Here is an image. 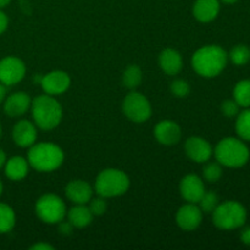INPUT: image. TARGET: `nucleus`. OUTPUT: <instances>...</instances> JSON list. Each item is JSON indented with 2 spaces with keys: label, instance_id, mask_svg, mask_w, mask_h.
Listing matches in <instances>:
<instances>
[{
  "label": "nucleus",
  "instance_id": "f257e3e1",
  "mask_svg": "<svg viewBox=\"0 0 250 250\" xmlns=\"http://www.w3.org/2000/svg\"><path fill=\"white\" fill-rule=\"evenodd\" d=\"M229 61L226 50L219 45H205L192 56V67L199 76L214 78L225 70Z\"/></svg>",
  "mask_w": 250,
  "mask_h": 250
},
{
  "label": "nucleus",
  "instance_id": "f03ea898",
  "mask_svg": "<svg viewBox=\"0 0 250 250\" xmlns=\"http://www.w3.org/2000/svg\"><path fill=\"white\" fill-rule=\"evenodd\" d=\"M31 110L34 125L44 131L56 128L62 120V106L53 95L43 94L32 99Z\"/></svg>",
  "mask_w": 250,
  "mask_h": 250
},
{
  "label": "nucleus",
  "instance_id": "7ed1b4c3",
  "mask_svg": "<svg viewBox=\"0 0 250 250\" xmlns=\"http://www.w3.org/2000/svg\"><path fill=\"white\" fill-rule=\"evenodd\" d=\"M27 160L31 167L39 172H51L62 165L65 160V154L62 149L51 142L34 143L29 146Z\"/></svg>",
  "mask_w": 250,
  "mask_h": 250
},
{
  "label": "nucleus",
  "instance_id": "20e7f679",
  "mask_svg": "<svg viewBox=\"0 0 250 250\" xmlns=\"http://www.w3.org/2000/svg\"><path fill=\"white\" fill-rule=\"evenodd\" d=\"M216 161L222 166L238 168L249 161L250 151L243 139L227 137L221 139L214 149Z\"/></svg>",
  "mask_w": 250,
  "mask_h": 250
},
{
  "label": "nucleus",
  "instance_id": "39448f33",
  "mask_svg": "<svg viewBox=\"0 0 250 250\" xmlns=\"http://www.w3.org/2000/svg\"><path fill=\"white\" fill-rule=\"evenodd\" d=\"M128 188V176L119 168H105L100 171L94 185L95 193L105 199L124 195Z\"/></svg>",
  "mask_w": 250,
  "mask_h": 250
},
{
  "label": "nucleus",
  "instance_id": "423d86ee",
  "mask_svg": "<svg viewBox=\"0 0 250 250\" xmlns=\"http://www.w3.org/2000/svg\"><path fill=\"white\" fill-rule=\"evenodd\" d=\"M247 221V210L236 200H227L216 207L212 212V222L224 231L241 229Z\"/></svg>",
  "mask_w": 250,
  "mask_h": 250
},
{
  "label": "nucleus",
  "instance_id": "0eeeda50",
  "mask_svg": "<svg viewBox=\"0 0 250 250\" xmlns=\"http://www.w3.org/2000/svg\"><path fill=\"white\" fill-rule=\"evenodd\" d=\"M34 211H36L37 217L44 224L56 225L65 219L67 210H66V204L59 195L44 194L39 198L34 205Z\"/></svg>",
  "mask_w": 250,
  "mask_h": 250
},
{
  "label": "nucleus",
  "instance_id": "6e6552de",
  "mask_svg": "<svg viewBox=\"0 0 250 250\" xmlns=\"http://www.w3.org/2000/svg\"><path fill=\"white\" fill-rule=\"evenodd\" d=\"M151 111L153 110H151V104L148 98L136 90L128 93L122 102L124 115L136 124L148 121L151 116Z\"/></svg>",
  "mask_w": 250,
  "mask_h": 250
},
{
  "label": "nucleus",
  "instance_id": "1a4fd4ad",
  "mask_svg": "<svg viewBox=\"0 0 250 250\" xmlns=\"http://www.w3.org/2000/svg\"><path fill=\"white\" fill-rule=\"evenodd\" d=\"M26 76V65L16 56H5L0 60V82L6 87L21 82Z\"/></svg>",
  "mask_w": 250,
  "mask_h": 250
},
{
  "label": "nucleus",
  "instance_id": "9d476101",
  "mask_svg": "<svg viewBox=\"0 0 250 250\" xmlns=\"http://www.w3.org/2000/svg\"><path fill=\"white\" fill-rule=\"evenodd\" d=\"M41 85L45 94L55 97V95L63 94L70 88L71 78L65 71L55 70L42 77Z\"/></svg>",
  "mask_w": 250,
  "mask_h": 250
},
{
  "label": "nucleus",
  "instance_id": "9b49d317",
  "mask_svg": "<svg viewBox=\"0 0 250 250\" xmlns=\"http://www.w3.org/2000/svg\"><path fill=\"white\" fill-rule=\"evenodd\" d=\"M202 221L203 211L198 207V204H194V203H187L182 205L176 214V222L183 231H194L200 226Z\"/></svg>",
  "mask_w": 250,
  "mask_h": 250
},
{
  "label": "nucleus",
  "instance_id": "f8f14e48",
  "mask_svg": "<svg viewBox=\"0 0 250 250\" xmlns=\"http://www.w3.org/2000/svg\"><path fill=\"white\" fill-rule=\"evenodd\" d=\"M185 150L190 160L199 164L208 163L214 154L211 144L202 137H189L185 143Z\"/></svg>",
  "mask_w": 250,
  "mask_h": 250
},
{
  "label": "nucleus",
  "instance_id": "ddd939ff",
  "mask_svg": "<svg viewBox=\"0 0 250 250\" xmlns=\"http://www.w3.org/2000/svg\"><path fill=\"white\" fill-rule=\"evenodd\" d=\"M181 197L187 203L198 204L200 198L205 193V186L202 178L195 173H189L185 176L180 182Z\"/></svg>",
  "mask_w": 250,
  "mask_h": 250
},
{
  "label": "nucleus",
  "instance_id": "4468645a",
  "mask_svg": "<svg viewBox=\"0 0 250 250\" xmlns=\"http://www.w3.org/2000/svg\"><path fill=\"white\" fill-rule=\"evenodd\" d=\"M154 136L160 144L166 146H176L181 141L182 129L172 120H163L154 128Z\"/></svg>",
  "mask_w": 250,
  "mask_h": 250
},
{
  "label": "nucleus",
  "instance_id": "2eb2a0df",
  "mask_svg": "<svg viewBox=\"0 0 250 250\" xmlns=\"http://www.w3.org/2000/svg\"><path fill=\"white\" fill-rule=\"evenodd\" d=\"M12 141L20 148H29L37 141V126L28 120H21L12 128Z\"/></svg>",
  "mask_w": 250,
  "mask_h": 250
},
{
  "label": "nucleus",
  "instance_id": "dca6fc26",
  "mask_svg": "<svg viewBox=\"0 0 250 250\" xmlns=\"http://www.w3.org/2000/svg\"><path fill=\"white\" fill-rule=\"evenodd\" d=\"M32 99L27 93L16 92L4 100V111L10 117L23 116L31 109Z\"/></svg>",
  "mask_w": 250,
  "mask_h": 250
},
{
  "label": "nucleus",
  "instance_id": "f3484780",
  "mask_svg": "<svg viewBox=\"0 0 250 250\" xmlns=\"http://www.w3.org/2000/svg\"><path fill=\"white\" fill-rule=\"evenodd\" d=\"M66 197L73 204H88L93 198V188L87 181L72 180L65 188Z\"/></svg>",
  "mask_w": 250,
  "mask_h": 250
},
{
  "label": "nucleus",
  "instance_id": "a211bd4d",
  "mask_svg": "<svg viewBox=\"0 0 250 250\" xmlns=\"http://www.w3.org/2000/svg\"><path fill=\"white\" fill-rule=\"evenodd\" d=\"M159 66L166 75L176 76L183 67L182 56L176 49H164L159 55Z\"/></svg>",
  "mask_w": 250,
  "mask_h": 250
},
{
  "label": "nucleus",
  "instance_id": "6ab92c4d",
  "mask_svg": "<svg viewBox=\"0 0 250 250\" xmlns=\"http://www.w3.org/2000/svg\"><path fill=\"white\" fill-rule=\"evenodd\" d=\"M220 0H197L193 5V15L203 23L211 22L219 16Z\"/></svg>",
  "mask_w": 250,
  "mask_h": 250
},
{
  "label": "nucleus",
  "instance_id": "aec40b11",
  "mask_svg": "<svg viewBox=\"0 0 250 250\" xmlns=\"http://www.w3.org/2000/svg\"><path fill=\"white\" fill-rule=\"evenodd\" d=\"M5 175L11 181H21L29 172V164L23 156H12L4 165Z\"/></svg>",
  "mask_w": 250,
  "mask_h": 250
},
{
  "label": "nucleus",
  "instance_id": "412c9836",
  "mask_svg": "<svg viewBox=\"0 0 250 250\" xmlns=\"http://www.w3.org/2000/svg\"><path fill=\"white\" fill-rule=\"evenodd\" d=\"M94 215L85 204H76L67 212V219L75 229H84L89 226L93 221Z\"/></svg>",
  "mask_w": 250,
  "mask_h": 250
},
{
  "label": "nucleus",
  "instance_id": "4be33fe9",
  "mask_svg": "<svg viewBox=\"0 0 250 250\" xmlns=\"http://www.w3.org/2000/svg\"><path fill=\"white\" fill-rule=\"evenodd\" d=\"M143 72L138 65H129L122 73V84L128 89H136L141 85Z\"/></svg>",
  "mask_w": 250,
  "mask_h": 250
},
{
  "label": "nucleus",
  "instance_id": "5701e85b",
  "mask_svg": "<svg viewBox=\"0 0 250 250\" xmlns=\"http://www.w3.org/2000/svg\"><path fill=\"white\" fill-rule=\"evenodd\" d=\"M16 224L14 209L5 203H0V234L9 233Z\"/></svg>",
  "mask_w": 250,
  "mask_h": 250
},
{
  "label": "nucleus",
  "instance_id": "b1692460",
  "mask_svg": "<svg viewBox=\"0 0 250 250\" xmlns=\"http://www.w3.org/2000/svg\"><path fill=\"white\" fill-rule=\"evenodd\" d=\"M233 99L242 107H250V80H242L234 85Z\"/></svg>",
  "mask_w": 250,
  "mask_h": 250
},
{
  "label": "nucleus",
  "instance_id": "393cba45",
  "mask_svg": "<svg viewBox=\"0 0 250 250\" xmlns=\"http://www.w3.org/2000/svg\"><path fill=\"white\" fill-rule=\"evenodd\" d=\"M236 132L243 141H250V107L237 115Z\"/></svg>",
  "mask_w": 250,
  "mask_h": 250
},
{
  "label": "nucleus",
  "instance_id": "a878e982",
  "mask_svg": "<svg viewBox=\"0 0 250 250\" xmlns=\"http://www.w3.org/2000/svg\"><path fill=\"white\" fill-rule=\"evenodd\" d=\"M229 58L234 65L244 66L250 61V48L244 44H238L229 51Z\"/></svg>",
  "mask_w": 250,
  "mask_h": 250
},
{
  "label": "nucleus",
  "instance_id": "bb28decb",
  "mask_svg": "<svg viewBox=\"0 0 250 250\" xmlns=\"http://www.w3.org/2000/svg\"><path fill=\"white\" fill-rule=\"evenodd\" d=\"M219 200V195L216 194L212 190H209L203 194V197L200 198V200L198 202V207L200 208V210L203 211V214H212L214 210L216 209L217 205L220 204Z\"/></svg>",
  "mask_w": 250,
  "mask_h": 250
},
{
  "label": "nucleus",
  "instance_id": "cd10ccee",
  "mask_svg": "<svg viewBox=\"0 0 250 250\" xmlns=\"http://www.w3.org/2000/svg\"><path fill=\"white\" fill-rule=\"evenodd\" d=\"M203 177L210 183H215L222 177V165L216 163H209L203 168Z\"/></svg>",
  "mask_w": 250,
  "mask_h": 250
},
{
  "label": "nucleus",
  "instance_id": "c85d7f7f",
  "mask_svg": "<svg viewBox=\"0 0 250 250\" xmlns=\"http://www.w3.org/2000/svg\"><path fill=\"white\" fill-rule=\"evenodd\" d=\"M171 93L177 98H186L190 93V85L186 80H175L170 85Z\"/></svg>",
  "mask_w": 250,
  "mask_h": 250
},
{
  "label": "nucleus",
  "instance_id": "c756f323",
  "mask_svg": "<svg viewBox=\"0 0 250 250\" xmlns=\"http://www.w3.org/2000/svg\"><path fill=\"white\" fill-rule=\"evenodd\" d=\"M221 112L224 116L232 119L239 114V105L234 99H226L221 103Z\"/></svg>",
  "mask_w": 250,
  "mask_h": 250
},
{
  "label": "nucleus",
  "instance_id": "7c9ffc66",
  "mask_svg": "<svg viewBox=\"0 0 250 250\" xmlns=\"http://www.w3.org/2000/svg\"><path fill=\"white\" fill-rule=\"evenodd\" d=\"M88 208H89L94 216H100V215H103L106 211V200H105V198L100 197V195L98 198H92L89 200V207Z\"/></svg>",
  "mask_w": 250,
  "mask_h": 250
},
{
  "label": "nucleus",
  "instance_id": "2f4dec72",
  "mask_svg": "<svg viewBox=\"0 0 250 250\" xmlns=\"http://www.w3.org/2000/svg\"><path fill=\"white\" fill-rule=\"evenodd\" d=\"M59 232H60L61 234H63V236H70V234H72L73 232V229L75 227L71 225L70 221H61L59 222Z\"/></svg>",
  "mask_w": 250,
  "mask_h": 250
},
{
  "label": "nucleus",
  "instance_id": "473e14b6",
  "mask_svg": "<svg viewBox=\"0 0 250 250\" xmlns=\"http://www.w3.org/2000/svg\"><path fill=\"white\" fill-rule=\"evenodd\" d=\"M7 26H9V17L6 16V14H5L1 9H0V34H2L6 31Z\"/></svg>",
  "mask_w": 250,
  "mask_h": 250
},
{
  "label": "nucleus",
  "instance_id": "72a5a7b5",
  "mask_svg": "<svg viewBox=\"0 0 250 250\" xmlns=\"http://www.w3.org/2000/svg\"><path fill=\"white\" fill-rule=\"evenodd\" d=\"M241 241L242 243L250 247V227H246L241 232Z\"/></svg>",
  "mask_w": 250,
  "mask_h": 250
},
{
  "label": "nucleus",
  "instance_id": "f704fd0d",
  "mask_svg": "<svg viewBox=\"0 0 250 250\" xmlns=\"http://www.w3.org/2000/svg\"><path fill=\"white\" fill-rule=\"evenodd\" d=\"M31 250H54V247L50 246L49 243H44V242H38V243L33 244L29 247Z\"/></svg>",
  "mask_w": 250,
  "mask_h": 250
},
{
  "label": "nucleus",
  "instance_id": "c9c22d12",
  "mask_svg": "<svg viewBox=\"0 0 250 250\" xmlns=\"http://www.w3.org/2000/svg\"><path fill=\"white\" fill-rule=\"evenodd\" d=\"M6 94H7L6 85L2 84V83L0 82V104H1V103H4V100L6 99Z\"/></svg>",
  "mask_w": 250,
  "mask_h": 250
},
{
  "label": "nucleus",
  "instance_id": "e433bc0d",
  "mask_svg": "<svg viewBox=\"0 0 250 250\" xmlns=\"http://www.w3.org/2000/svg\"><path fill=\"white\" fill-rule=\"evenodd\" d=\"M5 163H6V154H5V151L0 148V168L5 165Z\"/></svg>",
  "mask_w": 250,
  "mask_h": 250
},
{
  "label": "nucleus",
  "instance_id": "4c0bfd02",
  "mask_svg": "<svg viewBox=\"0 0 250 250\" xmlns=\"http://www.w3.org/2000/svg\"><path fill=\"white\" fill-rule=\"evenodd\" d=\"M10 1H11V0H0V9L7 6V5L10 4Z\"/></svg>",
  "mask_w": 250,
  "mask_h": 250
},
{
  "label": "nucleus",
  "instance_id": "58836bf2",
  "mask_svg": "<svg viewBox=\"0 0 250 250\" xmlns=\"http://www.w3.org/2000/svg\"><path fill=\"white\" fill-rule=\"evenodd\" d=\"M220 1L225 2V4H234V2H237L238 0H220Z\"/></svg>",
  "mask_w": 250,
  "mask_h": 250
},
{
  "label": "nucleus",
  "instance_id": "ea45409f",
  "mask_svg": "<svg viewBox=\"0 0 250 250\" xmlns=\"http://www.w3.org/2000/svg\"><path fill=\"white\" fill-rule=\"evenodd\" d=\"M2 190H4V186H2L1 180H0V197H1V194H2Z\"/></svg>",
  "mask_w": 250,
  "mask_h": 250
},
{
  "label": "nucleus",
  "instance_id": "a19ab883",
  "mask_svg": "<svg viewBox=\"0 0 250 250\" xmlns=\"http://www.w3.org/2000/svg\"><path fill=\"white\" fill-rule=\"evenodd\" d=\"M1 134H2V128H1V125H0V138H1Z\"/></svg>",
  "mask_w": 250,
  "mask_h": 250
}]
</instances>
